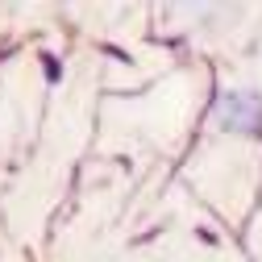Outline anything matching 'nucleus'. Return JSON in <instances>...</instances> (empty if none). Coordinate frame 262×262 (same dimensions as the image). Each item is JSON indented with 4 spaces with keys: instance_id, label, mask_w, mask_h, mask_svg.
<instances>
[{
    "instance_id": "nucleus-1",
    "label": "nucleus",
    "mask_w": 262,
    "mask_h": 262,
    "mask_svg": "<svg viewBox=\"0 0 262 262\" xmlns=\"http://www.w3.org/2000/svg\"><path fill=\"white\" fill-rule=\"evenodd\" d=\"M216 121L229 129V134H242V138H254L262 134V100L254 92H225L221 104H216Z\"/></svg>"
}]
</instances>
